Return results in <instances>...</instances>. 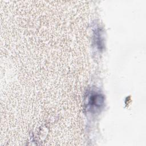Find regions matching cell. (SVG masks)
Returning a JSON list of instances; mask_svg holds the SVG:
<instances>
[{
	"instance_id": "1",
	"label": "cell",
	"mask_w": 146,
	"mask_h": 146,
	"mask_svg": "<svg viewBox=\"0 0 146 146\" xmlns=\"http://www.w3.org/2000/svg\"><path fill=\"white\" fill-rule=\"evenodd\" d=\"M87 105L91 108H97L100 107L103 102V97L100 94H91L87 99Z\"/></svg>"
}]
</instances>
